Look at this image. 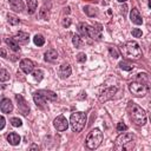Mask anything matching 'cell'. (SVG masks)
Returning a JSON list of instances; mask_svg holds the SVG:
<instances>
[{
	"instance_id": "cell-1",
	"label": "cell",
	"mask_w": 151,
	"mask_h": 151,
	"mask_svg": "<svg viewBox=\"0 0 151 151\" xmlns=\"http://www.w3.org/2000/svg\"><path fill=\"white\" fill-rule=\"evenodd\" d=\"M129 90L134 97H144L150 91V84L149 78L146 73H139L137 74L136 80L131 81L129 84Z\"/></svg>"
},
{
	"instance_id": "cell-2",
	"label": "cell",
	"mask_w": 151,
	"mask_h": 151,
	"mask_svg": "<svg viewBox=\"0 0 151 151\" xmlns=\"http://www.w3.org/2000/svg\"><path fill=\"white\" fill-rule=\"evenodd\" d=\"M126 110H127V113H129L130 119L136 125L144 126L146 124V120H147L146 113H145V111L138 104H136L134 101H129L127 103V106H126Z\"/></svg>"
},
{
	"instance_id": "cell-3",
	"label": "cell",
	"mask_w": 151,
	"mask_h": 151,
	"mask_svg": "<svg viewBox=\"0 0 151 151\" xmlns=\"http://www.w3.org/2000/svg\"><path fill=\"white\" fill-rule=\"evenodd\" d=\"M136 146V136L133 133H122L114 142V150L117 151H131Z\"/></svg>"
},
{
	"instance_id": "cell-4",
	"label": "cell",
	"mask_w": 151,
	"mask_h": 151,
	"mask_svg": "<svg viewBox=\"0 0 151 151\" xmlns=\"http://www.w3.org/2000/svg\"><path fill=\"white\" fill-rule=\"evenodd\" d=\"M123 57L127 60H138L142 57V48L136 41H126L120 47Z\"/></svg>"
},
{
	"instance_id": "cell-5",
	"label": "cell",
	"mask_w": 151,
	"mask_h": 151,
	"mask_svg": "<svg viewBox=\"0 0 151 151\" xmlns=\"http://www.w3.org/2000/svg\"><path fill=\"white\" fill-rule=\"evenodd\" d=\"M103 132L99 130V129H92L87 137H86V140H85V145L87 149H91V150H94L97 149L101 142H103Z\"/></svg>"
},
{
	"instance_id": "cell-6",
	"label": "cell",
	"mask_w": 151,
	"mask_h": 151,
	"mask_svg": "<svg viewBox=\"0 0 151 151\" xmlns=\"http://www.w3.org/2000/svg\"><path fill=\"white\" fill-rule=\"evenodd\" d=\"M86 124V114L81 111L73 112L70 117V125L73 132H80Z\"/></svg>"
},
{
	"instance_id": "cell-7",
	"label": "cell",
	"mask_w": 151,
	"mask_h": 151,
	"mask_svg": "<svg viewBox=\"0 0 151 151\" xmlns=\"http://www.w3.org/2000/svg\"><path fill=\"white\" fill-rule=\"evenodd\" d=\"M116 92H117V87H116V86L106 87V88H104V90L101 91V93L99 94V100H100L101 103L107 101V100H110V99H112V98L114 97Z\"/></svg>"
},
{
	"instance_id": "cell-8",
	"label": "cell",
	"mask_w": 151,
	"mask_h": 151,
	"mask_svg": "<svg viewBox=\"0 0 151 151\" xmlns=\"http://www.w3.org/2000/svg\"><path fill=\"white\" fill-rule=\"evenodd\" d=\"M88 37L92 38L93 40H100V38H101V25L100 24H94L93 26L88 25Z\"/></svg>"
},
{
	"instance_id": "cell-9",
	"label": "cell",
	"mask_w": 151,
	"mask_h": 151,
	"mask_svg": "<svg viewBox=\"0 0 151 151\" xmlns=\"http://www.w3.org/2000/svg\"><path fill=\"white\" fill-rule=\"evenodd\" d=\"M53 126L58 130V131H65V130H67V127H68V122H67V119L64 117V116H58L54 120H53Z\"/></svg>"
},
{
	"instance_id": "cell-10",
	"label": "cell",
	"mask_w": 151,
	"mask_h": 151,
	"mask_svg": "<svg viewBox=\"0 0 151 151\" xmlns=\"http://www.w3.org/2000/svg\"><path fill=\"white\" fill-rule=\"evenodd\" d=\"M15 99H17V101H18L19 111H20L24 116H27L28 112H29V106H28V104L26 103V100L24 99V97L20 96V94H17V96H15Z\"/></svg>"
},
{
	"instance_id": "cell-11",
	"label": "cell",
	"mask_w": 151,
	"mask_h": 151,
	"mask_svg": "<svg viewBox=\"0 0 151 151\" xmlns=\"http://www.w3.org/2000/svg\"><path fill=\"white\" fill-rule=\"evenodd\" d=\"M20 68L22 72H25L26 74L32 73L34 71V63L29 59H22L20 61Z\"/></svg>"
},
{
	"instance_id": "cell-12",
	"label": "cell",
	"mask_w": 151,
	"mask_h": 151,
	"mask_svg": "<svg viewBox=\"0 0 151 151\" xmlns=\"http://www.w3.org/2000/svg\"><path fill=\"white\" fill-rule=\"evenodd\" d=\"M71 73H72V68H71V66L68 64H61L59 66V68H58V74H59V77L61 79L68 78L71 76Z\"/></svg>"
},
{
	"instance_id": "cell-13",
	"label": "cell",
	"mask_w": 151,
	"mask_h": 151,
	"mask_svg": "<svg viewBox=\"0 0 151 151\" xmlns=\"http://www.w3.org/2000/svg\"><path fill=\"white\" fill-rule=\"evenodd\" d=\"M130 19L136 25H142L143 24V19H142V15L139 13V9L136 8V7L131 9V12H130Z\"/></svg>"
},
{
	"instance_id": "cell-14",
	"label": "cell",
	"mask_w": 151,
	"mask_h": 151,
	"mask_svg": "<svg viewBox=\"0 0 151 151\" xmlns=\"http://www.w3.org/2000/svg\"><path fill=\"white\" fill-rule=\"evenodd\" d=\"M0 109L2 113H9L13 110V104L8 98H4L0 103Z\"/></svg>"
},
{
	"instance_id": "cell-15",
	"label": "cell",
	"mask_w": 151,
	"mask_h": 151,
	"mask_svg": "<svg viewBox=\"0 0 151 151\" xmlns=\"http://www.w3.org/2000/svg\"><path fill=\"white\" fill-rule=\"evenodd\" d=\"M9 7L15 11V12H22V9L25 8V4L22 0H8Z\"/></svg>"
},
{
	"instance_id": "cell-16",
	"label": "cell",
	"mask_w": 151,
	"mask_h": 151,
	"mask_svg": "<svg viewBox=\"0 0 151 151\" xmlns=\"http://www.w3.org/2000/svg\"><path fill=\"white\" fill-rule=\"evenodd\" d=\"M44 59L48 63H55L58 60V52L55 50H48L45 52Z\"/></svg>"
},
{
	"instance_id": "cell-17",
	"label": "cell",
	"mask_w": 151,
	"mask_h": 151,
	"mask_svg": "<svg viewBox=\"0 0 151 151\" xmlns=\"http://www.w3.org/2000/svg\"><path fill=\"white\" fill-rule=\"evenodd\" d=\"M33 100L37 104V106H39L40 109H45V104H46V98L44 96H41L38 91L33 93Z\"/></svg>"
},
{
	"instance_id": "cell-18",
	"label": "cell",
	"mask_w": 151,
	"mask_h": 151,
	"mask_svg": "<svg viewBox=\"0 0 151 151\" xmlns=\"http://www.w3.org/2000/svg\"><path fill=\"white\" fill-rule=\"evenodd\" d=\"M14 39H15L18 42H20V44H27L28 40H29V35H28V33L20 31V32L17 33V35L14 37Z\"/></svg>"
},
{
	"instance_id": "cell-19",
	"label": "cell",
	"mask_w": 151,
	"mask_h": 151,
	"mask_svg": "<svg viewBox=\"0 0 151 151\" xmlns=\"http://www.w3.org/2000/svg\"><path fill=\"white\" fill-rule=\"evenodd\" d=\"M5 41H6V44L9 46V48H11L12 51H14V52H19V51H20L19 42H18L14 38H6Z\"/></svg>"
},
{
	"instance_id": "cell-20",
	"label": "cell",
	"mask_w": 151,
	"mask_h": 151,
	"mask_svg": "<svg viewBox=\"0 0 151 151\" xmlns=\"http://www.w3.org/2000/svg\"><path fill=\"white\" fill-rule=\"evenodd\" d=\"M7 140H8V143H9L11 145L15 146V145H18V144L20 143L21 138H20V136H19L18 133H15V132H11V133L7 136Z\"/></svg>"
},
{
	"instance_id": "cell-21",
	"label": "cell",
	"mask_w": 151,
	"mask_h": 151,
	"mask_svg": "<svg viewBox=\"0 0 151 151\" xmlns=\"http://www.w3.org/2000/svg\"><path fill=\"white\" fill-rule=\"evenodd\" d=\"M38 92H39L41 96H44V97L46 98V100L53 101V100L57 99V94H55L53 91H50V90H39Z\"/></svg>"
},
{
	"instance_id": "cell-22",
	"label": "cell",
	"mask_w": 151,
	"mask_h": 151,
	"mask_svg": "<svg viewBox=\"0 0 151 151\" xmlns=\"http://www.w3.org/2000/svg\"><path fill=\"white\" fill-rule=\"evenodd\" d=\"M72 42H73V45H74L76 48H81V47L85 45V41L83 40L81 35H79V34H74V35H73Z\"/></svg>"
},
{
	"instance_id": "cell-23",
	"label": "cell",
	"mask_w": 151,
	"mask_h": 151,
	"mask_svg": "<svg viewBox=\"0 0 151 151\" xmlns=\"http://www.w3.org/2000/svg\"><path fill=\"white\" fill-rule=\"evenodd\" d=\"M78 32L81 37H88V25L85 22L78 24Z\"/></svg>"
},
{
	"instance_id": "cell-24",
	"label": "cell",
	"mask_w": 151,
	"mask_h": 151,
	"mask_svg": "<svg viewBox=\"0 0 151 151\" xmlns=\"http://www.w3.org/2000/svg\"><path fill=\"white\" fill-rule=\"evenodd\" d=\"M27 7H28V13L33 14L38 7V1L37 0H27Z\"/></svg>"
},
{
	"instance_id": "cell-25",
	"label": "cell",
	"mask_w": 151,
	"mask_h": 151,
	"mask_svg": "<svg viewBox=\"0 0 151 151\" xmlns=\"http://www.w3.org/2000/svg\"><path fill=\"white\" fill-rule=\"evenodd\" d=\"M33 41L37 46H42L45 44V38L41 34H35L34 38H33Z\"/></svg>"
},
{
	"instance_id": "cell-26",
	"label": "cell",
	"mask_w": 151,
	"mask_h": 151,
	"mask_svg": "<svg viewBox=\"0 0 151 151\" xmlns=\"http://www.w3.org/2000/svg\"><path fill=\"white\" fill-rule=\"evenodd\" d=\"M32 76H33V78H34L37 81H41L42 78H44V72H42L41 70H34V71L32 72Z\"/></svg>"
},
{
	"instance_id": "cell-27",
	"label": "cell",
	"mask_w": 151,
	"mask_h": 151,
	"mask_svg": "<svg viewBox=\"0 0 151 151\" xmlns=\"http://www.w3.org/2000/svg\"><path fill=\"white\" fill-rule=\"evenodd\" d=\"M7 20H8V22H9L11 25H14V26L20 24V20H19V19H18L15 15H13V14H9V13L7 14Z\"/></svg>"
},
{
	"instance_id": "cell-28",
	"label": "cell",
	"mask_w": 151,
	"mask_h": 151,
	"mask_svg": "<svg viewBox=\"0 0 151 151\" xmlns=\"http://www.w3.org/2000/svg\"><path fill=\"white\" fill-rule=\"evenodd\" d=\"M119 67H120L122 70H124V71H131V70L133 68V65H131V64L127 63V61H120V63H119Z\"/></svg>"
},
{
	"instance_id": "cell-29",
	"label": "cell",
	"mask_w": 151,
	"mask_h": 151,
	"mask_svg": "<svg viewBox=\"0 0 151 151\" xmlns=\"http://www.w3.org/2000/svg\"><path fill=\"white\" fill-rule=\"evenodd\" d=\"M8 79H9V73L5 68H1L0 70V80L1 81H6Z\"/></svg>"
},
{
	"instance_id": "cell-30",
	"label": "cell",
	"mask_w": 151,
	"mask_h": 151,
	"mask_svg": "<svg viewBox=\"0 0 151 151\" xmlns=\"http://www.w3.org/2000/svg\"><path fill=\"white\" fill-rule=\"evenodd\" d=\"M50 17V12H48V8L46 9V7L44 6L41 9H40V18L44 19V20H47Z\"/></svg>"
},
{
	"instance_id": "cell-31",
	"label": "cell",
	"mask_w": 151,
	"mask_h": 151,
	"mask_svg": "<svg viewBox=\"0 0 151 151\" xmlns=\"http://www.w3.org/2000/svg\"><path fill=\"white\" fill-rule=\"evenodd\" d=\"M11 124H12L14 127H19V126H21V125H22V122H21L19 118L13 117V118H11Z\"/></svg>"
},
{
	"instance_id": "cell-32",
	"label": "cell",
	"mask_w": 151,
	"mask_h": 151,
	"mask_svg": "<svg viewBox=\"0 0 151 151\" xmlns=\"http://www.w3.org/2000/svg\"><path fill=\"white\" fill-rule=\"evenodd\" d=\"M117 130H118L119 132H124V131H126V130H127V125H126V124H124L123 122H119V123L117 124Z\"/></svg>"
},
{
	"instance_id": "cell-33",
	"label": "cell",
	"mask_w": 151,
	"mask_h": 151,
	"mask_svg": "<svg viewBox=\"0 0 151 151\" xmlns=\"http://www.w3.org/2000/svg\"><path fill=\"white\" fill-rule=\"evenodd\" d=\"M131 33H132V35H133L134 38H140V37H142V34H143V32H142V29H140V28H133Z\"/></svg>"
},
{
	"instance_id": "cell-34",
	"label": "cell",
	"mask_w": 151,
	"mask_h": 151,
	"mask_svg": "<svg viewBox=\"0 0 151 151\" xmlns=\"http://www.w3.org/2000/svg\"><path fill=\"white\" fill-rule=\"evenodd\" d=\"M77 61L78 63H85L86 61V54L85 53H78L77 54Z\"/></svg>"
},
{
	"instance_id": "cell-35",
	"label": "cell",
	"mask_w": 151,
	"mask_h": 151,
	"mask_svg": "<svg viewBox=\"0 0 151 151\" xmlns=\"http://www.w3.org/2000/svg\"><path fill=\"white\" fill-rule=\"evenodd\" d=\"M109 52H110L111 57H112V58H114V59L119 57V54H118V52L116 51V48H114V47H113V48H112V47H109Z\"/></svg>"
},
{
	"instance_id": "cell-36",
	"label": "cell",
	"mask_w": 151,
	"mask_h": 151,
	"mask_svg": "<svg viewBox=\"0 0 151 151\" xmlns=\"http://www.w3.org/2000/svg\"><path fill=\"white\" fill-rule=\"evenodd\" d=\"M71 25V19L70 18H65L64 20H63V26L64 27H68Z\"/></svg>"
},
{
	"instance_id": "cell-37",
	"label": "cell",
	"mask_w": 151,
	"mask_h": 151,
	"mask_svg": "<svg viewBox=\"0 0 151 151\" xmlns=\"http://www.w3.org/2000/svg\"><path fill=\"white\" fill-rule=\"evenodd\" d=\"M0 122H1V123H0V130H2L4 126H5V118L1 117V118H0Z\"/></svg>"
},
{
	"instance_id": "cell-38",
	"label": "cell",
	"mask_w": 151,
	"mask_h": 151,
	"mask_svg": "<svg viewBox=\"0 0 151 151\" xmlns=\"http://www.w3.org/2000/svg\"><path fill=\"white\" fill-rule=\"evenodd\" d=\"M1 55L5 58L6 57V51H5V48H1Z\"/></svg>"
},
{
	"instance_id": "cell-39",
	"label": "cell",
	"mask_w": 151,
	"mask_h": 151,
	"mask_svg": "<svg viewBox=\"0 0 151 151\" xmlns=\"http://www.w3.org/2000/svg\"><path fill=\"white\" fill-rule=\"evenodd\" d=\"M29 149H32V150H33V149H38V146H37V145H32Z\"/></svg>"
},
{
	"instance_id": "cell-40",
	"label": "cell",
	"mask_w": 151,
	"mask_h": 151,
	"mask_svg": "<svg viewBox=\"0 0 151 151\" xmlns=\"http://www.w3.org/2000/svg\"><path fill=\"white\" fill-rule=\"evenodd\" d=\"M117 1H118V2H125L126 0H117Z\"/></svg>"
},
{
	"instance_id": "cell-41",
	"label": "cell",
	"mask_w": 151,
	"mask_h": 151,
	"mask_svg": "<svg viewBox=\"0 0 151 151\" xmlns=\"http://www.w3.org/2000/svg\"><path fill=\"white\" fill-rule=\"evenodd\" d=\"M149 7L151 8V0H149Z\"/></svg>"
}]
</instances>
